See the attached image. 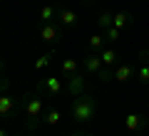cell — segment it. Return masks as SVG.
<instances>
[{
	"label": "cell",
	"mask_w": 149,
	"mask_h": 136,
	"mask_svg": "<svg viewBox=\"0 0 149 136\" xmlns=\"http://www.w3.org/2000/svg\"><path fill=\"white\" fill-rule=\"evenodd\" d=\"M8 87H10V79L0 74V94H5V92H8Z\"/></svg>",
	"instance_id": "obj_22"
},
{
	"label": "cell",
	"mask_w": 149,
	"mask_h": 136,
	"mask_svg": "<svg viewBox=\"0 0 149 136\" xmlns=\"http://www.w3.org/2000/svg\"><path fill=\"white\" fill-rule=\"evenodd\" d=\"M50 57H52V55H42V57L35 62V69H45V67L50 64Z\"/></svg>",
	"instance_id": "obj_21"
},
{
	"label": "cell",
	"mask_w": 149,
	"mask_h": 136,
	"mask_svg": "<svg viewBox=\"0 0 149 136\" xmlns=\"http://www.w3.org/2000/svg\"><path fill=\"white\" fill-rule=\"evenodd\" d=\"M0 136H8V131H5V129H0Z\"/></svg>",
	"instance_id": "obj_24"
},
{
	"label": "cell",
	"mask_w": 149,
	"mask_h": 136,
	"mask_svg": "<svg viewBox=\"0 0 149 136\" xmlns=\"http://www.w3.org/2000/svg\"><path fill=\"white\" fill-rule=\"evenodd\" d=\"M100 57H102V64H104V67H112V64L117 62V50H102L100 52Z\"/></svg>",
	"instance_id": "obj_13"
},
{
	"label": "cell",
	"mask_w": 149,
	"mask_h": 136,
	"mask_svg": "<svg viewBox=\"0 0 149 136\" xmlns=\"http://www.w3.org/2000/svg\"><path fill=\"white\" fill-rule=\"evenodd\" d=\"M97 109H100V104H97V99L92 94H77L72 97V104H70V114H72V119L77 121V124H87V121H92L97 116Z\"/></svg>",
	"instance_id": "obj_1"
},
{
	"label": "cell",
	"mask_w": 149,
	"mask_h": 136,
	"mask_svg": "<svg viewBox=\"0 0 149 136\" xmlns=\"http://www.w3.org/2000/svg\"><path fill=\"white\" fill-rule=\"evenodd\" d=\"M22 111H25V129H37L42 124V116H45V99L40 92H32L22 99Z\"/></svg>",
	"instance_id": "obj_2"
},
{
	"label": "cell",
	"mask_w": 149,
	"mask_h": 136,
	"mask_svg": "<svg viewBox=\"0 0 149 136\" xmlns=\"http://www.w3.org/2000/svg\"><path fill=\"white\" fill-rule=\"evenodd\" d=\"M119 37H122V30H117L114 25L104 30V40H107V42H119Z\"/></svg>",
	"instance_id": "obj_18"
},
{
	"label": "cell",
	"mask_w": 149,
	"mask_h": 136,
	"mask_svg": "<svg viewBox=\"0 0 149 136\" xmlns=\"http://www.w3.org/2000/svg\"><path fill=\"white\" fill-rule=\"evenodd\" d=\"M139 79H142L144 84H149V62H142V67H139Z\"/></svg>",
	"instance_id": "obj_20"
},
{
	"label": "cell",
	"mask_w": 149,
	"mask_h": 136,
	"mask_svg": "<svg viewBox=\"0 0 149 136\" xmlns=\"http://www.w3.org/2000/svg\"><path fill=\"white\" fill-rule=\"evenodd\" d=\"M37 92L40 94H50V97H60L65 92V84L60 77H45L37 82Z\"/></svg>",
	"instance_id": "obj_3"
},
{
	"label": "cell",
	"mask_w": 149,
	"mask_h": 136,
	"mask_svg": "<svg viewBox=\"0 0 149 136\" xmlns=\"http://www.w3.org/2000/svg\"><path fill=\"white\" fill-rule=\"evenodd\" d=\"M40 37H42L45 42H57L60 40V25H55V22H42Z\"/></svg>",
	"instance_id": "obj_6"
},
{
	"label": "cell",
	"mask_w": 149,
	"mask_h": 136,
	"mask_svg": "<svg viewBox=\"0 0 149 136\" xmlns=\"http://www.w3.org/2000/svg\"><path fill=\"white\" fill-rule=\"evenodd\" d=\"M55 17H57V8L55 5H45L42 10H40V20L42 22H52Z\"/></svg>",
	"instance_id": "obj_14"
},
{
	"label": "cell",
	"mask_w": 149,
	"mask_h": 136,
	"mask_svg": "<svg viewBox=\"0 0 149 136\" xmlns=\"http://www.w3.org/2000/svg\"><path fill=\"white\" fill-rule=\"evenodd\" d=\"M60 119H62V111L57 109V106H50V109H45V116H42V124L47 126H57Z\"/></svg>",
	"instance_id": "obj_12"
},
{
	"label": "cell",
	"mask_w": 149,
	"mask_h": 136,
	"mask_svg": "<svg viewBox=\"0 0 149 136\" xmlns=\"http://www.w3.org/2000/svg\"><path fill=\"white\" fill-rule=\"evenodd\" d=\"M147 126V119H144V114H137V111H132V114L124 116V129L127 131H139Z\"/></svg>",
	"instance_id": "obj_5"
},
{
	"label": "cell",
	"mask_w": 149,
	"mask_h": 136,
	"mask_svg": "<svg viewBox=\"0 0 149 136\" xmlns=\"http://www.w3.org/2000/svg\"><path fill=\"white\" fill-rule=\"evenodd\" d=\"M57 22H60V25H65V27L74 25V22H77V12L70 10V8H60V10H57Z\"/></svg>",
	"instance_id": "obj_9"
},
{
	"label": "cell",
	"mask_w": 149,
	"mask_h": 136,
	"mask_svg": "<svg viewBox=\"0 0 149 136\" xmlns=\"http://www.w3.org/2000/svg\"><path fill=\"white\" fill-rule=\"evenodd\" d=\"M74 136H92V134H74Z\"/></svg>",
	"instance_id": "obj_25"
},
{
	"label": "cell",
	"mask_w": 149,
	"mask_h": 136,
	"mask_svg": "<svg viewBox=\"0 0 149 136\" xmlns=\"http://www.w3.org/2000/svg\"><path fill=\"white\" fill-rule=\"evenodd\" d=\"M132 22H134V15H132V12H117L114 20H112V25L117 27V30H127V27H132Z\"/></svg>",
	"instance_id": "obj_10"
},
{
	"label": "cell",
	"mask_w": 149,
	"mask_h": 136,
	"mask_svg": "<svg viewBox=\"0 0 149 136\" xmlns=\"http://www.w3.org/2000/svg\"><path fill=\"white\" fill-rule=\"evenodd\" d=\"M104 35H100V32H97V35H92L90 37V50H95V52H97V50H100V52H102V50H104Z\"/></svg>",
	"instance_id": "obj_16"
},
{
	"label": "cell",
	"mask_w": 149,
	"mask_h": 136,
	"mask_svg": "<svg viewBox=\"0 0 149 136\" xmlns=\"http://www.w3.org/2000/svg\"><path fill=\"white\" fill-rule=\"evenodd\" d=\"M112 20H114V12L104 10L100 15V20H97V25H100V30H107V27H112Z\"/></svg>",
	"instance_id": "obj_17"
},
{
	"label": "cell",
	"mask_w": 149,
	"mask_h": 136,
	"mask_svg": "<svg viewBox=\"0 0 149 136\" xmlns=\"http://www.w3.org/2000/svg\"><path fill=\"white\" fill-rule=\"evenodd\" d=\"M102 67H104V64H102V57H100V55L92 52V55H87V57H85V72H87V74L97 77Z\"/></svg>",
	"instance_id": "obj_7"
},
{
	"label": "cell",
	"mask_w": 149,
	"mask_h": 136,
	"mask_svg": "<svg viewBox=\"0 0 149 136\" xmlns=\"http://www.w3.org/2000/svg\"><path fill=\"white\" fill-rule=\"evenodd\" d=\"M139 57H142V62H149V50H139Z\"/></svg>",
	"instance_id": "obj_23"
},
{
	"label": "cell",
	"mask_w": 149,
	"mask_h": 136,
	"mask_svg": "<svg viewBox=\"0 0 149 136\" xmlns=\"http://www.w3.org/2000/svg\"><path fill=\"white\" fill-rule=\"evenodd\" d=\"M15 106H17V99H15V97H10V94H0V116L13 114V111H15Z\"/></svg>",
	"instance_id": "obj_8"
},
{
	"label": "cell",
	"mask_w": 149,
	"mask_h": 136,
	"mask_svg": "<svg viewBox=\"0 0 149 136\" xmlns=\"http://www.w3.org/2000/svg\"><path fill=\"white\" fill-rule=\"evenodd\" d=\"M60 67H62L65 77H72L74 72H80V69H77V59H62V64H60Z\"/></svg>",
	"instance_id": "obj_15"
},
{
	"label": "cell",
	"mask_w": 149,
	"mask_h": 136,
	"mask_svg": "<svg viewBox=\"0 0 149 136\" xmlns=\"http://www.w3.org/2000/svg\"><path fill=\"white\" fill-rule=\"evenodd\" d=\"M97 79H100V82H104V84H109V82H114V72H109V69L102 67L100 74H97Z\"/></svg>",
	"instance_id": "obj_19"
},
{
	"label": "cell",
	"mask_w": 149,
	"mask_h": 136,
	"mask_svg": "<svg viewBox=\"0 0 149 136\" xmlns=\"http://www.w3.org/2000/svg\"><path fill=\"white\" fill-rule=\"evenodd\" d=\"M85 3H95V0H85Z\"/></svg>",
	"instance_id": "obj_26"
},
{
	"label": "cell",
	"mask_w": 149,
	"mask_h": 136,
	"mask_svg": "<svg viewBox=\"0 0 149 136\" xmlns=\"http://www.w3.org/2000/svg\"><path fill=\"white\" fill-rule=\"evenodd\" d=\"M132 74H134V67L132 64H119L117 69H114V82H129L132 79Z\"/></svg>",
	"instance_id": "obj_11"
},
{
	"label": "cell",
	"mask_w": 149,
	"mask_h": 136,
	"mask_svg": "<svg viewBox=\"0 0 149 136\" xmlns=\"http://www.w3.org/2000/svg\"><path fill=\"white\" fill-rule=\"evenodd\" d=\"M87 72L82 69V72H74L72 77L67 79V84H65V89H67L72 97H77V94H85V84H87Z\"/></svg>",
	"instance_id": "obj_4"
}]
</instances>
